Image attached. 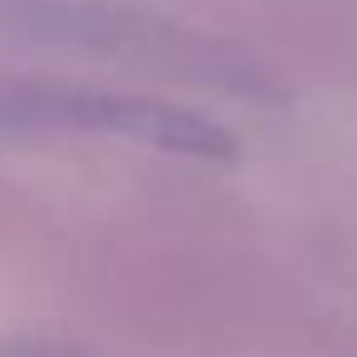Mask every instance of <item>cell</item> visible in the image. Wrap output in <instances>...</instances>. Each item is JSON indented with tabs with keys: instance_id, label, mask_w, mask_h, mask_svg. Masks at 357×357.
Wrapping results in <instances>:
<instances>
[{
	"instance_id": "6da1fadb",
	"label": "cell",
	"mask_w": 357,
	"mask_h": 357,
	"mask_svg": "<svg viewBox=\"0 0 357 357\" xmlns=\"http://www.w3.org/2000/svg\"><path fill=\"white\" fill-rule=\"evenodd\" d=\"M0 132H84V137H123L176 157H230L235 137L201 113L108 93L84 84H0Z\"/></svg>"
},
{
	"instance_id": "7a4b0ae2",
	"label": "cell",
	"mask_w": 357,
	"mask_h": 357,
	"mask_svg": "<svg viewBox=\"0 0 357 357\" xmlns=\"http://www.w3.org/2000/svg\"><path fill=\"white\" fill-rule=\"evenodd\" d=\"M0 357H59V352L35 347V342H6V347H0Z\"/></svg>"
}]
</instances>
